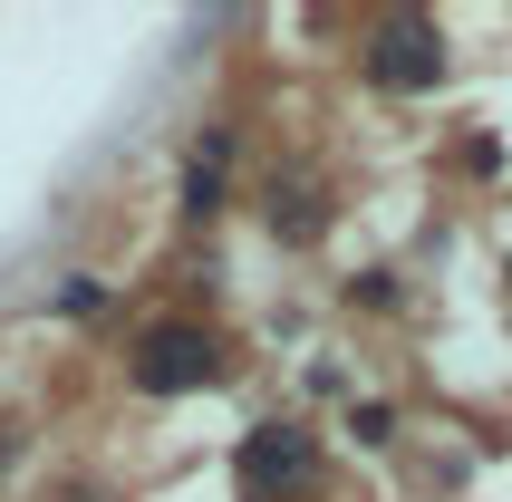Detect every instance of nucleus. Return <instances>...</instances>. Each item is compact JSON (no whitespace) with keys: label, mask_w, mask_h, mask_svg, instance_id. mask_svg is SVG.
Wrapping results in <instances>:
<instances>
[{"label":"nucleus","mask_w":512,"mask_h":502,"mask_svg":"<svg viewBox=\"0 0 512 502\" xmlns=\"http://www.w3.org/2000/svg\"><path fill=\"white\" fill-rule=\"evenodd\" d=\"M126 377H136L145 396H203L213 377H223V348H213V329H203V319H155V329L136 338Z\"/></svg>","instance_id":"f257e3e1"},{"label":"nucleus","mask_w":512,"mask_h":502,"mask_svg":"<svg viewBox=\"0 0 512 502\" xmlns=\"http://www.w3.org/2000/svg\"><path fill=\"white\" fill-rule=\"evenodd\" d=\"M358 68L377 87H397V97H426V87H445V29L416 20V10H387L368 29V49H358Z\"/></svg>","instance_id":"f03ea898"},{"label":"nucleus","mask_w":512,"mask_h":502,"mask_svg":"<svg viewBox=\"0 0 512 502\" xmlns=\"http://www.w3.org/2000/svg\"><path fill=\"white\" fill-rule=\"evenodd\" d=\"M319 483V435L310 425H252L242 435V493L252 502H290Z\"/></svg>","instance_id":"7ed1b4c3"},{"label":"nucleus","mask_w":512,"mask_h":502,"mask_svg":"<svg viewBox=\"0 0 512 502\" xmlns=\"http://www.w3.org/2000/svg\"><path fill=\"white\" fill-rule=\"evenodd\" d=\"M271 232H281V242H319V232H329V203H319L310 184H281V174H271Z\"/></svg>","instance_id":"20e7f679"},{"label":"nucleus","mask_w":512,"mask_h":502,"mask_svg":"<svg viewBox=\"0 0 512 502\" xmlns=\"http://www.w3.org/2000/svg\"><path fill=\"white\" fill-rule=\"evenodd\" d=\"M348 435H358V445H397V406H348Z\"/></svg>","instance_id":"39448f33"},{"label":"nucleus","mask_w":512,"mask_h":502,"mask_svg":"<svg viewBox=\"0 0 512 502\" xmlns=\"http://www.w3.org/2000/svg\"><path fill=\"white\" fill-rule=\"evenodd\" d=\"M213 203H223V174L194 165V174H184V213H213Z\"/></svg>","instance_id":"423d86ee"}]
</instances>
